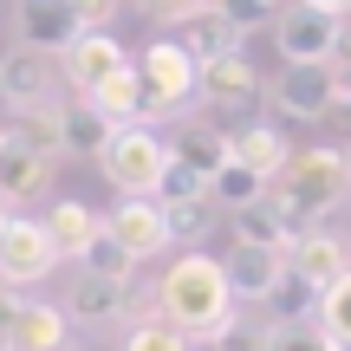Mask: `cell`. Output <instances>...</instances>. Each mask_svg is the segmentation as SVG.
<instances>
[{"instance_id":"cell-1","label":"cell","mask_w":351,"mask_h":351,"mask_svg":"<svg viewBox=\"0 0 351 351\" xmlns=\"http://www.w3.org/2000/svg\"><path fill=\"white\" fill-rule=\"evenodd\" d=\"M234 287H228V267L221 254H202V247H182L169 261V274L156 280V313L169 319L176 332L189 339H215V332L234 319Z\"/></svg>"},{"instance_id":"cell-2","label":"cell","mask_w":351,"mask_h":351,"mask_svg":"<svg viewBox=\"0 0 351 351\" xmlns=\"http://www.w3.org/2000/svg\"><path fill=\"white\" fill-rule=\"evenodd\" d=\"M274 208L287 215L293 234H313V228H326V215L351 202V156L339 143H319V150H293L287 176H280L274 189Z\"/></svg>"},{"instance_id":"cell-3","label":"cell","mask_w":351,"mask_h":351,"mask_svg":"<svg viewBox=\"0 0 351 351\" xmlns=\"http://www.w3.org/2000/svg\"><path fill=\"white\" fill-rule=\"evenodd\" d=\"M98 169H104V182H111L117 195H156V182H163V169H169V143L156 137L150 124H117L111 143H104V156H98Z\"/></svg>"},{"instance_id":"cell-4","label":"cell","mask_w":351,"mask_h":351,"mask_svg":"<svg viewBox=\"0 0 351 351\" xmlns=\"http://www.w3.org/2000/svg\"><path fill=\"white\" fill-rule=\"evenodd\" d=\"M137 78H143V117H169V111H182V104L195 98L202 65L189 59L182 39H156V46H143Z\"/></svg>"},{"instance_id":"cell-5","label":"cell","mask_w":351,"mask_h":351,"mask_svg":"<svg viewBox=\"0 0 351 351\" xmlns=\"http://www.w3.org/2000/svg\"><path fill=\"white\" fill-rule=\"evenodd\" d=\"M65 91V65L59 52H39V46H7V65H0V104L20 117L46 111V104H59Z\"/></svg>"},{"instance_id":"cell-6","label":"cell","mask_w":351,"mask_h":351,"mask_svg":"<svg viewBox=\"0 0 351 351\" xmlns=\"http://www.w3.org/2000/svg\"><path fill=\"white\" fill-rule=\"evenodd\" d=\"M52 267H59V247L46 234V215H7V228H0V287L26 293L39 280H52Z\"/></svg>"},{"instance_id":"cell-7","label":"cell","mask_w":351,"mask_h":351,"mask_svg":"<svg viewBox=\"0 0 351 351\" xmlns=\"http://www.w3.org/2000/svg\"><path fill=\"white\" fill-rule=\"evenodd\" d=\"M274 46H280V59H287V65H332V59H339V46H345V20L293 0L287 13H274Z\"/></svg>"},{"instance_id":"cell-8","label":"cell","mask_w":351,"mask_h":351,"mask_svg":"<svg viewBox=\"0 0 351 351\" xmlns=\"http://www.w3.org/2000/svg\"><path fill=\"white\" fill-rule=\"evenodd\" d=\"M345 98L339 72L332 65H287V72L274 78V111L293 117V124H319V117H332Z\"/></svg>"},{"instance_id":"cell-9","label":"cell","mask_w":351,"mask_h":351,"mask_svg":"<svg viewBox=\"0 0 351 351\" xmlns=\"http://www.w3.org/2000/svg\"><path fill=\"white\" fill-rule=\"evenodd\" d=\"M65 91H72V98H85V91H98L104 78H117V72H130V52H124V39H111L104 33V26H91V33H78L72 39V52H65Z\"/></svg>"},{"instance_id":"cell-10","label":"cell","mask_w":351,"mask_h":351,"mask_svg":"<svg viewBox=\"0 0 351 351\" xmlns=\"http://www.w3.org/2000/svg\"><path fill=\"white\" fill-rule=\"evenodd\" d=\"M104 228L124 241V254H130L137 267L156 261V254L169 247V215H163V202H156V195H124L111 215H104Z\"/></svg>"},{"instance_id":"cell-11","label":"cell","mask_w":351,"mask_h":351,"mask_svg":"<svg viewBox=\"0 0 351 351\" xmlns=\"http://www.w3.org/2000/svg\"><path fill=\"white\" fill-rule=\"evenodd\" d=\"M65 345H72V319H65V306L26 300V293H20V306H13V326H7V339H0V351H65Z\"/></svg>"},{"instance_id":"cell-12","label":"cell","mask_w":351,"mask_h":351,"mask_svg":"<svg viewBox=\"0 0 351 351\" xmlns=\"http://www.w3.org/2000/svg\"><path fill=\"white\" fill-rule=\"evenodd\" d=\"M13 20H20V46H39V52H72V39L78 33H91L85 20H78V7L72 0H20V13H13Z\"/></svg>"},{"instance_id":"cell-13","label":"cell","mask_w":351,"mask_h":351,"mask_svg":"<svg viewBox=\"0 0 351 351\" xmlns=\"http://www.w3.org/2000/svg\"><path fill=\"white\" fill-rule=\"evenodd\" d=\"M287 267H293L300 280H313L319 293H332V287L351 274V247H345V234H332V228H313V234H300V241H293Z\"/></svg>"},{"instance_id":"cell-14","label":"cell","mask_w":351,"mask_h":351,"mask_svg":"<svg viewBox=\"0 0 351 351\" xmlns=\"http://www.w3.org/2000/svg\"><path fill=\"white\" fill-rule=\"evenodd\" d=\"M130 300H137V287H124V280L78 274L72 287H65V319H72V326H111V319L130 313Z\"/></svg>"},{"instance_id":"cell-15","label":"cell","mask_w":351,"mask_h":351,"mask_svg":"<svg viewBox=\"0 0 351 351\" xmlns=\"http://www.w3.org/2000/svg\"><path fill=\"white\" fill-rule=\"evenodd\" d=\"M202 104H221V111H241V104H261V78H254L247 52H228V59H208L195 78Z\"/></svg>"},{"instance_id":"cell-16","label":"cell","mask_w":351,"mask_h":351,"mask_svg":"<svg viewBox=\"0 0 351 351\" xmlns=\"http://www.w3.org/2000/svg\"><path fill=\"white\" fill-rule=\"evenodd\" d=\"M221 267H228V287H234V300H254V306H261L267 293H274V280L287 274V254H274V247H247V241H234V247L221 254Z\"/></svg>"},{"instance_id":"cell-17","label":"cell","mask_w":351,"mask_h":351,"mask_svg":"<svg viewBox=\"0 0 351 351\" xmlns=\"http://www.w3.org/2000/svg\"><path fill=\"white\" fill-rule=\"evenodd\" d=\"M46 234H52V247H59V261H85L91 254V241L104 234V215L91 208V202H52L46 208Z\"/></svg>"},{"instance_id":"cell-18","label":"cell","mask_w":351,"mask_h":351,"mask_svg":"<svg viewBox=\"0 0 351 351\" xmlns=\"http://www.w3.org/2000/svg\"><path fill=\"white\" fill-rule=\"evenodd\" d=\"M46 182H52V163H46L39 150H26L20 137L0 143V202H7V208H20V202L46 195Z\"/></svg>"},{"instance_id":"cell-19","label":"cell","mask_w":351,"mask_h":351,"mask_svg":"<svg viewBox=\"0 0 351 351\" xmlns=\"http://www.w3.org/2000/svg\"><path fill=\"white\" fill-rule=\"evenodd\" d=\"M228 150H234V163H247L254 176H267V182H280L293 163V143L280 137L274 124H234L228 130Z\"/></svg>"},{"instance_id":"cell-20","label":"cell","mask_w":351,"mask_h":351,"mask_svg":"<svg viewBox=\"0 0 351 351\" xmlns=\"http://www.w3.org/2000/svg\"><path fill=\"white\" fill-rule=\"evenodd\" d=\"M182 46H189V59H195V65L228 59V52H241V26H234V20H228V13L208 0L195 20H182Z\"/></svg>"},{"instance_id":"cell-21","label":"cell","mask_w":351,"mask_h":351,"mask_svg":"<svg viewBox=\"0 0 351 351\" xmlns=\"http://www.w3.org/2000/svg\"><path fill=\"white\" fill-rule=\"evenodd\" d=\"M169 156L176 163H189L195 176H221L228 163H234V150H228V130H215V124H182V137L169 143Z\"/></svg>"},{"instance_id":"cell-22","label":"cell","mask_w":351,"mask_h":351,"mask_svg":"<svg viewBox=\"0 0 351 351\" xmlns=\"http://www.w3.org/2000/svg\"><path fill=\"white\" fill-rule=\"evenodd\" d=\"M319 300H326V293H319L313 280H300V274L287 267V274L274 280V293H267L261 306H267V326H313V319H319Z\"/></svg>"},{"instance_id":"cell-23","label":"cell","mask_w":351,"mask_h":351,"mask_svg":"<svg viewBox=\"0 0 351 351\" xmlns=\"http://www.w3.org/2000/svg\"><path fill=\"white\" fill-rule=\"evenodd\" d=\"M111 130H117V124H111L91 98H72V104H65V156H91V163H98L104 143H111Z\"/></svg>"},{"instance_id":"cell-24","label":"cell","mask_w":351,"mask_h":351,"mask_svg":"<svg viewBox=\"0 0 351 351\" xmlns=\"http://www.w3.org/2000/svg\"><path fill=\"white\" fill-rule=\"evenodd\" d=\"M234 241H247V247H274V254H293V228H287V215L274 208V195H261L254 208H241L234 215Z\"/></svg>"},{"instance_id":"cell-25","label":"cell","mask_w":351,"mask_h":351,"mask_svg":"<svg viewBox=\"0 0 351 351\" xmlns=\"http://www.w3.org/2000/svg\"><path fill=\"white\" fill-rule=\"evenodd\" d=\"M85 98L98 104L111 124H150V117H143V78H137V65H130V72H117V78H104V85L85 91Z\"/></svg>"},{"instance_id":"cell-26","label":"cell","mask_w":351,"mask_h":351,"mask_svg":"<svg viewBox=\"0 0 351 351\" xmlns=\"http://www.w3.org/2000/svg\"><path fill=\"white\" fill-rule=\"evenodd\" d=\"M267 189H274L267 176H254L247 163H228V169H221V176L208 182V202H221L228 215H241V208H254V202H261Z\"/></svg>"},{"instance_id":"cell-27","label":"cell","mask_w":351,"mask_h":351,"mask_svg":"<svg viewBox=\"0 0 351 351\" xmlns=\"http://www.w3.org/2000/svg\"><path fill=\"white\" fill-rule=\"evenodd\" d=\"M7 137H20L26 150H39L52 163V156H65V104H46V111H33L20 130H7Z\"/></svg>"},{"instance_id":"cell-28","label":"cell","mask_w":351,"mask_h":351,"mask_svg":"<svg viewBox=\"0 0 351 351\" xmlns=\"http://www.w3.org/2000/svg\"><path fill=\"white\" fill-rule=\"evenodd\" d=\"M78 274H98V280H124V287H137V261L124 254V241H117L111 228L91 241V254L78 261Z\"/></svg>"},{"instance_id":"cell-29","label":"cell","mask_w":351,"mask_h":351,"mask_svg":"<svg viewBox=\"0 0 351 351\" xmlns=\"http://www.w3.org/2000/svg\"><path fill=\"white\" fill-rule=\"evenodd\" d=\"M124 351H189V332H176L163 313H137L124 332Z\"/></svg>"},{"instance_id":"cell-30","label":"cell","mask_w":351,"mask_h":351,"mask_svg":"<svg viewBox=\"0 0 351 351\" xmlns=\"http://www.w3.org/2000/svg\"><path fill=\"white\" fill-rule=\"evenodd\" d=\"M156 202H163V208H176V202H208V176H195L189 163H176V156H169L163 182H156Z\"/></svg>"},{"instance_id":"cell-31","label":"cell","mask_w":351,"mask_h":351,"mask_svg":"<svg viewBox=\"0 0 351 351\" xmlns=\"http://www.w3.org/2000/svg\"><path fill=\"white\" fill-rule=\"evenodd\" d=\"M267 345H274V326H267V319L254 326V319H241V313L208 339V351H267Z\"/></svg>"},{"instance_id":"cell-32","label":"cell","mask_w":351,"mask_h":351,"mask_svg":"<svg viewBox=\"0 0 351 351\" xmlns=\"http://www.w3.org/2000/svg\"><path fill=\"white\" fill-rule=\"evenodd\" d=\"M319 326H326L332 339H351V274L326 293V300H319Z\"/></svg>"},{"instance_id":"cell-33","label":"cell","mask_w":351,"mask_h":351,"mask_svg":"<svg viewBox=\"0 0 351 351\" xmlns=\"http://www.w3.org/2000/svg\"><path fill=\"white\" fill-rule=\"evenodd\" d=\"M267 351H332V332L319 326V319L313 326H274V345Z\"/></svg>"},{"instance_id":"cell-34","label":"cell","mask_w":351,"mask_h":351,"mask_svg":"<svg viewBox=\"0 0 351 351\" xmlns=\"http://www.w3.org/2000/svg\"><path fill=\"white\" fill-rule=\"evenodd\" d=\"M169 215V241H202V228H208V202H176Z\"/></svg>"},{"instance_id":"cell-35","label":"cell","mask_w":351,"mask_h":351,"mask_svg":"<svg viewBox=\"0 0 351 351\" xmlns=\"http://www.w3.org/2000/svg\"><path fill=\"white\" fill-rule=\"evenodd\" d=\"M215 7H221L228 20L241 26V33H254V26H261V20H274V7H261V0H215Z\"/></svg>"},{"instance_id":"cell-36","label":"cell","mask_w":351,"mask_h":351,"mask_svg":"<svg viewBox=\"0 0 351 351\" xmlns=\"http://www.w3.org/2000/svg\"><path fill=\"white\" fill-rule=\"evenodd\" d=\"M202 7H208V0H143V13H150V20H176V26L195 20Z\"/></svg>"},{"instance_id":"cell-37","label":"cell","mask_w":351,"mask_h":351,"mask_svg":"<svg viewBox=\"0 0 351 351\" xmlns=\"http://www.w3.org/2000/svg\"><path fill=\"white\" fill-rule=\"evenodd\" d=\"M72 7H78V20H85V26H104L117 0H72Z\"/></svg>"},{"instance_id":"cell-38","label":"cell","mask_w":351,"mask_h":351,"mask_svg":"<svg viewBox=\"0 0 351 351\" xmlns=\"http://www.w3.org/2000/svg\"><path fill=\"white\" fill-rule=\"evenodd\" d=\"M332 72H339V85H345V98H351V33H345V46H339V59H332Z\"/></svg>"},{"instance_id":"cell-39","label":"cell","mask_w":351,"mask_h":351,"mask_svg":"<svg viewBox=\"0 0 351 351\" xmlns=\"http://www.w3.org/2000/svg\"><path fill=\"white\" fill-rule=\"evenodd\" d=\"M300 7H319V13H339V20H345V13H351V0H300Z\"/></svg>"},{"instance_id":"cell-40","label":"cell","mask_w":351,"mask_h":351,"mask_svg":"<svg viewBox=\"0 0 351 351\" xmlns=\"http://www.w3.org/2000/svg\"><path fill=\"white\" fill-rule=\"evenodd\" d=\"M332 351H351V339H332Z\"/></svg>"},{"instance_id":"cell-41","label":"cell","mask_w":351,"mask_h":351,"mask_svg":"<svg viewBox=\"0 0 351 351\" xmlns=\"http://www.w3.org/2000/svg\"><path fill=\"white\" fill-rule=\"evenodd\" d=\"M7 215H13V208H7V202H0V228H7Z\"/></svg>"},{"instance_id":"cell-42","label":"cell","mask_w":351,"mask_h":351,"mask_svg":"<svg viewBox=\"0 0 351 351\" xmlns=\"http://www.w3.org/2000/svg\"><path fill=\"white\" fill-rule=\"evenodd\" d=\"M261 7H280V0H261Z\"/></svg>"},{"instance_id":"cell-43","label":"cell","mask_w":351,"mask_h":351,"mask_svg":"<svg viewBox=\"0 0 351 351\" xmlns=\"http://www.w3.org/2000/svg\"><path fill=\"white\" fill-rule=\"evenodd\" d=\"M0 65H7V52H0Z\"/></svg>"},{"instance_id":"cell-44","label":"cell","mask_w":351,"mask_h":351,"mask_svg":"<svg viewBox=\"0 0 351 351\" xmlns=\"http://www.w3.org/2000/svg\"><path fill=\"white\" fill-rule=\"evenodd\" d=\"M0 143H7V130H0Z\"/></svg>"},{"instance_id":"cell-45","label":"cell","mask_w":351,"mask_h":351,"mask_svg":"<svg viewBox=\"0 0 351 351\" xmlns=\"http://www.w3.org/2000/svg\"><path fill=\"white\" fill-rule=\"evenodd\" d=\"M345 156H351V150H345Z\"/></svg>"}]
</instances>
